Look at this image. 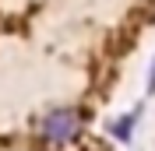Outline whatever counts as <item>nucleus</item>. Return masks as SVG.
<instances>
[{"instance_id":"1","label":"nucleus","mask_w":155,"mask_h":151,"mask_svg":"<svg viewBox=\"0 0 155 151\" xmlns=\"http://www.w3.org/2000/svg\"><path fill=\"white\" fill-rule=\"evenodd\" d=\"M81 130V113L78 109H49L39 120V137L46 144H67Z\"/></svg>"},{"instance_id":"3","label":"nucleus","mask_w":155,"mask_h":151,"mask_svg":"<svg viewBox=\"0 0 155 151\" xmlns=\"http://www.w3.org/2000/svg\"><path fill=\"white\" fill-rule=\"evenodd\" d=\"M148 92H155V63H152V74H148Z\"/></svg>"},{"instance_id":"2","label":"nucleus","mask_w":155,"mask_h":151,"mask_svg":"<svg viewBox=\"0 0 155 151\" xmlns=\"http://www.w3.org/2000/svg\"><path fill=\"white\" fill-rule=\"evenodd\" d=\"M134 120H137V113H130V116H120V120H113V123H109V133H113L116 141H127V137H130V130H134Z\"/></svg>"}]
</instances>
